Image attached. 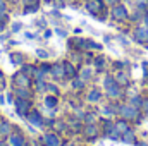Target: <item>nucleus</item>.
I'll return each mask as SVG.
<instances>
[{"label": "nucleus", "mask_w": 148, "mask_h": 146, "mask_svg": "<svg viewBox=\"0 0 148 146\" xmlns=\"http://www.w3.org/2000/svg\"><path fill=\"white\" fill-rule=\"evenodd\" d=\"M109 2H114V0H109Z\"/></svg>", "instance_id": "39448f33"}, {"label": "nucleus", "mask_w": 148, "mask_h": 146, "mask_svg": "<svg viewBox=\"0 0 148 146\" xmlns=\"http://www.w3.org/2000/svg\"><path fill=\"white\" fill-rule=\"evenodd\" d=\"M124 113H126V115H131V117H133V115H134L136 112H134L133 108H124Z\"/></svg>", "instance_id": "20e7f679"}, {"label": "nucleus", "mask_w": 148, "mask_h": 146, "mask_svg": "<svg viewBox=\"0 0 148 146\" xmlns=\"http://www.w3.org/2000/svg\"><path fill=\"white\" fill-rule=\"evenodd\" d=\"M143 146H145V145H143Z\"/></svg>", "instance_id": "423d86ee"}, {"label": "nucleus", "mask_w": 148, "mask_h": 146, "mask_svg": "<svg viewBox=\"0 0 148 146\" xmlns=\"http://www.w3.org/2000/svg\"><path fill=\"white\" fill-rule=\"evenodd\" d=\"M136 36H138L140 41H147L148 40V31L147 29H143V28H140V29L136 31Z\"/></svg>", "instance_id": "f257e3e1"}, {"label": "nucleus", "mask_w": 148, "mask_h": 146, "mask_svg": "<svg viewBox=\"0 0 148 146\" xmlns=\"http://www.w3.org/2000/svg\"><path fill=\"white\" fill-rule=\"evenodd\" d=\"M100 7H102V3H100L98 0H90V2H88V9H90V10H98Z\"/></svg>", "instance_id": "7ed1b4c3"}, {"label": "nucleus", "mask_w": 148, "mask_h": 146, "mask_svg": "<svg viewBox=\"0 0 148 146\" xmlns=\"http://www.w3.org/2000/svg\"><path fill=\"white\" fill-rule=\"evenodd\" d=\"M114 16H115L117 19L126 17V9H124V7H115V9H114Z\"/></svg>", "instance_id": "f03ea898"}]
</instances>
